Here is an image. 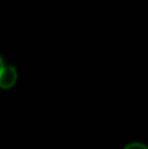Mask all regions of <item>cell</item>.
Wrapping results in <instances>:
<instances>
[{
	"instance_id": "obj_3",
	"label": "cell",
	"mask_w": 148,
	"mask_h": 149,
	"mask_svg": "<svg viewBox=\"0 0 148 149\" xmlns=\"http://www.w3.org/2000/svg\"><path fill=\"white\" fill-rule=\"evenodd\" d=\"M3 67H4V64H3V59H1V56H0V72H1Z\"/></svg>"
},
{
	"instance_id": "obj_2",
	"label": "cell",
	"mask_w": 148,
	"mask_h": 149,
	"mask_svg": "<svg viewBox=\"0 0 148 149\" xmlns=\"http://www.w3.org/2000/svg\"><path fill=\"white\" fill-rule=\"evenodd\" d=\"M125 149H147V146L142 143H131V145L125 146Z\"/></svg>"
},
{
	"instance_id": "obj_1",
	"label": "cell",
	"mask_w": 148,
	"mask_h": 149,
	"mask_svg": "<svg viewBox=\"0 0 148 149\" xmlns=\"http://www.w3.org/2000/svg\"><path fill=\"white\" fill-rule=\"evenodd\" d=\"M16 80H18V72H16L15 67H12V65L6 67L4 65L1 72H0V88L7 90V88L13 87Z\"/></svg>"
}]
</instances>
